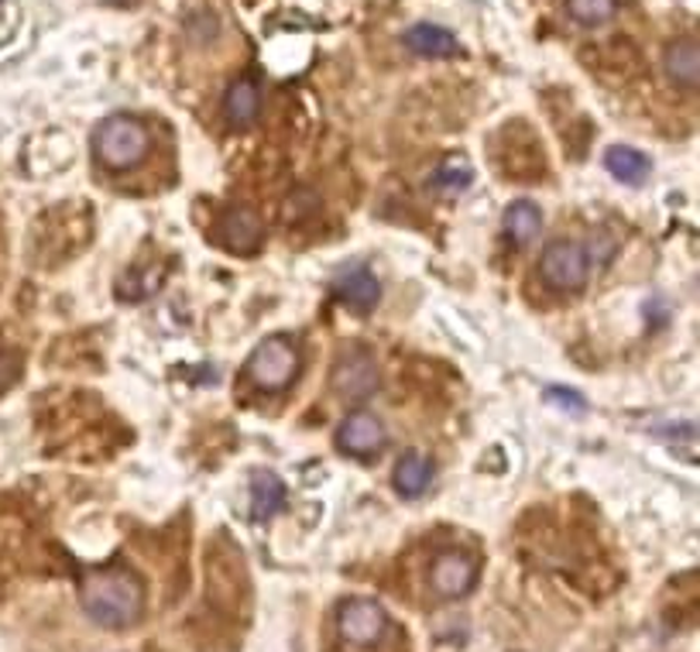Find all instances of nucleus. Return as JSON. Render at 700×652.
Returning a JSON list of instances; mask_svg holds the SVG:
<instances>
[{"label": "nucleus", "mask_w": 700, "mask_h": 652, "mask_svg": "<svg viewBox=\"0 0 700 652\" xmlns=\"http://www.w3.org/2000/svg\"><path fill=\"white\" fill-rule=\"evenodd\" d=\"M82 611L103 629H128L145 611V587L131 570H93L79 584Z\"/></svg>", "instance_id": "nucleus-1"}, {"label": "nucleus", "mask_w": 700, "mask_h": 652, "mask_svg": "<svg viewBox=\"0 0 700 652\" xmlns=\"http://www.w3.org/2000/svg\"><path fill=\"white\" fill-rule=\"evenodd\" d=\"M148 145H151L148 128L141 125V120L128 117V113L107 117L103 125L97 128V135H93V151H97V158L103 161L110 172L135 169L138 161L148 155Z\"/></svg>", "instance_id": "nucleus-2"}, {"label": "nucleus", "mask_w": 700, "mask_h": 652, "mask_svg": "<svg viewBox=\"0 0 700 652\" xmlns=\"http://www.w3.org/2000/svg\"><path fill=\"white\" fill-rule=\"evenodd\" d=\"M296 375H299V347L285 334L265 337L252 350V357H247V378L265 392H282L285 385H293Z\"/></svg>", "instance_id": "nucleus-3"}, {"label": "nucleus", "mask_w": 700, "mask_h": 652, "mask_svg": "<svg viewBox=\"0 0 700 652\" xmlns=\"http://www.w3.org/2000/svg\"><path fill=\"white\" fill-rule=\"evenodd\" d=\"M540 271H543V281L550 285V289L581 293L588 285V275H591V255H588V248L581 240L560 237V240H550L543 248Z\"/></svg>", "instance_id": "nucleus-4"}, {"label": "nucleus", "mask_w": 700, "mask_h": 652, "mask_svg": "<svg viewBox=\"0 0 700 652\" xmlns=\"http://www.w3.org/2000/svg\"><path fill=\"white\" fill-rule=\"evenodd\" d=\"M337 625H341V635L344 642L357 645V649H367V645H378L388 632V611L371 601V597H351L341 604L337 611Z\"/></svg>", "instance_id": "nucleus-5"}, {"label": "nucleus", "mask_w": 700, "mask_h": 652, "mask_svg": "<svg viewBox=\"0 0 700 652\" xmlns=\"http://www.w3.org/2000/svg\"><path fill=\"white\" fill-rule=\"evenodd\" d=\"M329 378H334L337 395H344L351 402H361L367 395H375V388H378V364L364 347H351L337 357L334 375Z\"/></svg>", "instance_id": "nucleus-6"}, {"label": "nucleus", "mask_w": 700, "mask_h": 652, "mask_svg": "<svg viewBox=\"0 0 700 652\" xmlns=\"http://www.w3.org/2000/svg\"><path fill=\"white\" fill-rule=\"evenodd\" d=\"M430 584H433V591L440 597L457 601V597H464V594L474 591V584H477V563L467 553L446 550L430 566Z\"/></svg>", "instance_id": "nucleus-7"}, {"label": "nucleus", "mask_w": 700, "mask_h": 652, "mask_svg": "<svg viewBox=\"0 0 700 652\" xmlns=\"http://www.w3.org/2000/svg\"><path fill=\"white\" fill-rule=\"evenodd\" d=\"M385 443H388V433L382 419L371 413H351L337 429V446L351 457H375L385 451Z\"/></svg>", "instance_id": "nucleus-8"}, {"label": "nucleus", "mask_w": 700, "mask_h": 652, "mask_svg": "<svg viewBox=\"0 0 700 652\" xmlns=\"http://www.w3.org/2000/svg\"><path fill=\"white\" fill-rule=\"evenodd\" d=\"M329 285H334V296H337L351 313H357V316H367L371 309L378 306V299H382V285H378V278L371 275L367 268H361V265L341 268Z\"/></svg>", "instance_id": "nucleus-9"}, {"label": "nucleus", "mask_w": 700, "mask_h": 652, "mask_svg": "<svg viewBox=\"0 0 700 652\" xmlns=\"http://www.w3.org/2000/svg\"><path fill=\"white\" fill-rule=\"evenodd\" d=\"M262 237H265V224H262V217L252 207H234V210L224 214V220H220V240L227 244L230 251L252 255V251H258Z\"/></svg>", "instance_id": "nucleus-10"}, {"label": "nucleus", "mask_w": 700, "mask_h": 652, "mask_svg": "<svg viewBox=\"0 0 700 652\" xmlns=\"http://www.w3.org/2000/svg\"><path fill=\"white\" fill-rule=\"evenodd\" d=\"M402 42L412 56H423V59H450V56H457L461 52V42H457V34L440 28V24H412L405 34H402Z\"/></svg>", "instance_id": "nucleus-11"}, {"label": "nucleus", "mask_w": 700, "mask_h": 652, "mask_svg": "<svg viewBox=\"0 0 700 652\" xmlns=\"http://www.w3.org/2000/svg\"><path fill=\"white\" fill-rule=\"evenodd\" d=\"M258 110H262V90L255 79H234L227 97H224V117L230 128H252L258 120Z\"/></svg>", "instance_id": "nucleus-12"}, {"label": "nucleus", "mask_w": 700, "mask_h": 652, "mask_svg": "<svg viewBox=\"0 0 700 652\" xmlns=\"http://www.w3.org/2000/svg\"><path fill=\"white\" fill-rule=\"evenodd\" d=\"M392 481H395V492L402 498H420L433 484V461L420 451H408V454L398 457V464L392 471Z\"/></svg>", "instance_id": "nucleus-13"}, {"label": "nucleus", "mask_w": 700, "mask_h": 652, "mask_svg": "<svg viewBox=\"0 0 700 652\" xmlns=\"http://www.w3.org/2000/svg\"><path fill=\"white\" fill-rule=\"evenodd\" d=\"M604 169L618 179V182H625V186H639L649 179V169H652V161L645 151L632 148V145H611L604 151Z\"/></svg>", "instance_id": "nucleus-14"}, {"label": "nucleus", "mask_w": 700, "mask_h": 652, "mask_svg": "<svg viewBox=\"0 0 700 652\" xmlns=\"http://www.w3.org/2000/svg\"><path fill=\"white\" fill-rule=\"evenodd\" d=\"M540 230H543V210L535 207L532 199H515L505 210V237L515 248H529V244L540 237Z\"/></svg>", "instance_id": "nucleus-15"}, {"label": "nucleus", "mask_w": 700, "mask_h": 652, "mask_svg": "<svg viewBox=\"0 0 700 652\" xmlns=\"http://www.w3.org/2000/svg\"><path fill=\"white\" fill-rule=\"evenodd\" d=\"M663 66H667V76L673 79L677 87L693 90V87H697V76H700L697 42H693V38H677V42H673V46L667 49V56H663Z\"/></svg>", "instance_id": "nucleus-16"}, {"label": "nucleus", "mask_w": 700, "mask_h": 652, "mask_svg": "<svg viewBox=\"0 0 700 652\" xmlns=\"http://www.w3.org/2000/svg\"><path fill=\"white\" fill-rule=\"evenodd\" d=\"M285 505V484L272 471H258L252 481V515L258 522L272 518Z\"/></svg>", "instance_id": "nucleus-17"}, {"label": "nucleus", "mask_w": 700, "mask_h": 652, "mask_svg": "<svg viewBox=\"0 0 700 652\" xmlns=\"http://www.w3.org/2000/svg\"><path fill=\"white\" fill-rule=\"evenodd\" d=\"M474 179V169L467 158H446L443 166L433 172V186L443 192V196H453V192H464Z\"/></svg>", "instance_id": "nucleus-18"}, {"label": "nucleus", "mask_w": 700, "mask_h": 652, "mask_svg": "<svg viewBox=\"0 0 700 652\" xmlns=\"http://www.w3.org/2000/svg\"><path fill=\"white\" fill-rule=\"evenodd\" d=\"M566 11L581 24H604L614 14V0H566Z\"/></svg>", "instance_id": "nucleus-19"}, {"label": "nucleus", "mask_w": 700, "mask_h": 652, "mask_svg": "<svg viewBox=\"0 0 700 652\" xmlns=\"http://www.w3.org/2000/svg\"><path fill=\"white\" fill-rule=\"evenodd\" d=\"M546 398L563 402V409L576 413V416L584 413V395H576V392H566V388H546Z\"/></svg>", "instance_id": "nucleus-20"}]
</instances>
